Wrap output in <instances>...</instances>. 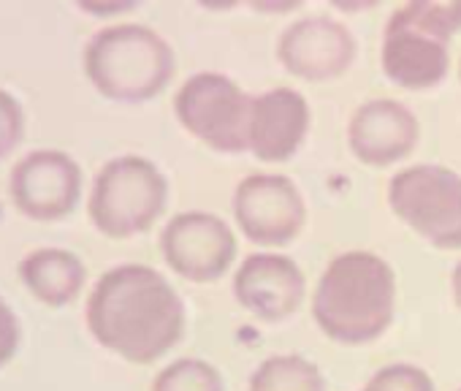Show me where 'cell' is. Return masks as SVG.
<instances>
[{"mask_svg":"<svg viewBox=\"0 0 461 391\" xmlns=\"http://www.w3.org/2000/svg\"><path fill=\"white\" fill-rule=\"evenodd\" d=\"M358 44L350 28L334 17L310 14L291 23L277 41L280 66L304 82H331L350 71Z\"/></svg>","mask_w":461,"mask_h":391,"instance_id":"11","label":"cell"},{"mask_svg":"<svg viewBox=\"0 0 461 391\" xmlns=\"http://www.w3.org/2000/svg\"><path fill=\"white\" fill-rule=\"evenodd\" d=\"M420 141L415 112L393 98L364 101L348 123L350 152L372 168H385L404 160Z\"/></svg>","mask_w":461,"mask_h":391,"instance_id":"13","label":"cell"},{"mask_svg":"<svg viewBox=\"0 0 461 391\" xmlns=\"http://www.w3.org/2000/svg\"><path fill=\"white\" fill-rule=\"evenodd\" d=\"M234 218L245 240L261 248L291 245L307 223V202L285 174H250L234 190Z\"/></svg>","mask_w":461,"mask_h":391,"instance_id":"9","label":"cell"},{"mask_svg":"<svg viewBox=\"0 0 461 391\" xmlns=\"http://www.w3.org/2000/svg\"><path fill=\"white\" fill-rule=\"evenodd\" d=\"M450 296H453V305L461 310V261L450 272Z\"/></svg>","mask_w":461,"mask_h":391,"instance_id":"22","label":"cell"},{"mask_svg":"<svg viewBox=\"0 0 461 391\" xmlns=\"http://www.w3.org/2000/svg\"><path fill=\"white\" fill-rule=\"evenodd\" d=\"M361 391H437L431 375L418 367V364H407V361H396V364H385L380 367Z\"/></svg>","mask_w":461,"mask_h":391,"instance_id":"18","label":"cell"},{"mask_svg":"<svg viewBox=\"0 0 461 391\" xmlns=\"http://www.w3.org/2000/svg\"><path fill=\"white\" fill-rule=\"evenodd\" d=\"M310 123V104L294 87H275L253 95L248 152L264 163H285L302 150Z\"/></svg>","mask_w":461,"mask_h":391,"instance_id":"14","label":"cell"},{"mask_svg":"<svg viewBox=\"0 0 461 391\" xmlns=\"http://www.w3.org/2000/svg\"><path fill=\"white\" fill-rule=\"evenodd\" d=\"M253 95L217 71H198L182 82L174 95L179 125L209 150L222 155L248 152Z\"/></svg>","mask_w":461,"mask_h":391,"instance_id":"7","label":"cell"},{"mask_svg":"<svg viewBox=\"0 0 461 391\" xmlns=\"http://www.w3.org/2000/svg\"><path fill=\"white\" fill-rule=\"evenodd\" d=\"M456 391H461V388H456Z\"/></svg>","mask_w":461,"mask_h":391,"instance_id":"24","label":"cell"},{"mask_svg":"<svg viewBox=\"0 0 461 391\" xmlns=\"http://www.w3.org/2000/svg\"><path fill=\"white\" fill-rule=\"evenodd\" d=\"M82 166L63 150L25 152L9 177V196L20 215L36 223L68 218L82 199Z\"/></svg>","mask_w":461,"mask_h":391,"instance_id":"8","label":"cell"},{"mask_svg":"<svg viewBox=\"0 0 461 391\" xmlns=\"http://www.w3.org/2000/svg\"><path fill=\"white\" fill-rule=\"evenodd\" d=\"M20 342H23L20 318L12 310V305L4 296H0V367H6L17 356Z\"/></svg>","mask_w":461,"mask_h":391,"instance_id":"20","label":"cell"},{"mask_svg":"<svg viewBox=\"0 0 461 391\" xmlns=\"http://www.w3.org/2000/svg\"><path fill=\"white\" fill-rule=\"evenodd\" d=\"M391 213L437 250H461V174L439 163H415L385 185Z\"/></svg>","mask_w":461,"mask_h":391,"instance_id":"6","label":"cell"},{"mask_svg":"<svg viewBox=\"0 0 461 391\" xmlns=\"http://www.w3.org/2000/svg\"><path fill=\"white\" fill-rule=\"evenodd\" d=\"M87 82L117 104L158 98L176 71L171 44L141 23H114L90 36L82 52Z\"/></svg>","mask_w":461,"mask_h":391,"instance_id":"3","label":"cell"},{"mask_svg":"<svg viewBox=\"0 0 461 391\" xmlns=\"http://www.w3.org/2000/svg\"><path fill=\"white\" fill-rule=\"evenodd\" d=\"M77 9H79L82 14L109 20V17H120V14L136 12L139 4H136V0H79Z\"/></svg>","mask_w":461,"mask_h":391,"instance_id":"21","label":"cell"},{"mask_svg":"<svg viewBox=\"0 0 461 391\" xmlns=\"http://www.w3.org/2000/svg\"><path fill=\"white\" fill-rule=\"evenodd\" d=\"M248 391H329V383L321 367L307 356L277 353L253 369Z\"/></svg>","mask_w":461,"mask_h":391,"instance_id":"16","label":"cell"},{"mask_svg":"<svg viewBox=\"0 0 461 391\" xmlns=\"http://www.w3.org/2000/svg\"><path fill=\"white\" fill-rule=\"evenodd\" d=\"M307 296L302 267L280 253H250L234 275V299L258 321L291 318Z\"/></svg>","mask_w":461,"mask_h":391,"instance_id":"12","label":"cell"},{"mask_svg":"<svg viewBox=\"0 0 461 391\" xmlns=\"http://www.w3.org/2000/svg\"><path fill=\"white\" fill-rule=\"evenodd\" d=\"M168 205V179L144 155L106 160L90 187L87 215L98 234L131 240L147 234Z\"/></svg>","mask_w":461,"mask_h":391,"instance_id":"5","label":"cell"},{"mask_svg":"<svg viewBox=\"0 0 461 391\" xmlns=\"http://www.w3.org/2000/svg\"><path fill=\"white\" fill-rule=\"evenodd\" d=\"M185 305L176 288L147 264L106 269L93 286L85 323L93 340L131 364H155L185 334Z\"/></svg>","mask_w":461,"mask_h":391,"instance_id":"1","label":"cell"},{"mask_svg":"<svg viewBox=\"0 0 461 391\" xmlns=\"http://www.w3.org/2000/svg\"><path fill=\"white\" fill-rule=\"evenodd\" d=\"M25 136V109L23 104L0 87V160L20 147Z\"/></svg>","mask_w":461,"mask_h":391,"instance_id":"19","label":"cell"},{"mask_svg":"<svg viewBox=\"0 0 461 391\" xmlns=\"http://www.w3.org/2000/svg\"><path fill=\"white\" fill-rule=\"evenodd\" d=\"M237 234L201 210L174 215L160 232V253L171 272L190 283H214L237 261Z\"/></svg>","mask_w":461,"mask_h":391,"instance_id":"10","label":"cell"},{"mask_svg":"<svg viewBox=\"0 0 461 391\" xmlns=\"http://www.w3.org/2000/svg\"><path fill=\"white\" fill-rule=\"evenodd\" d=\"M461 33V0H410L383 31L380 66L396 87L423 93L450 68V41Z\"/></svg>","mask_w":461,"mask_h":391,"instance_id":"4","label":"cell"},{"mask_svg":"<svg viewBox=\"0 0 461 391\" xmlns=\"http://www.w3.org/2000/svg\"><path fill=\"white\" fill-rule=\"evenodd\" d=\"M458 77H461V63H458Z\"/></svg>","mask_w":461,"mask_h":391,"instance_id":"23","label":"cell"},{"mask_svg":"<svg viewBox=\"0 0 461 391\" xmlns=\"http://www.w3.org/2000/svg\"><path fill=\"white\" fill-rule=\"evenodd\" d=\"M152 391H225V380L214 364L185 356L155 375Z\"/></svg>","mask_w":461,"mask_h":391,"instance_id":"17","label":"cell"},{"mask_svg":"<svg viewBox=\"0 0 461 391\" xmlns=\"http://www.w3.org/2000/svg\"><path fill=\"white\" fill-rule=\"evenodd\" d=\"M396 315V275L391 264L369 250H348L329 261L315 294L312 318L339 345L380 340Z\"/></svg>","mask_w":461,"mask_h":391,"instance_id":"2","label":"cell"},{"mask_svg":"<svg viewBox=\"0 0 461 391\" xmlns=\"http://www.w3.org/2000/svg\"><path fill=\"white\" fill-rule=\"evenodd\" d=\"M20 280L47 307H68L87 283L85 261L66 248H39L20 261Z\"/></svg>","mask_w":461,"mask_h":391,"instance_id":"15","label":"cell"}]
</instances>
